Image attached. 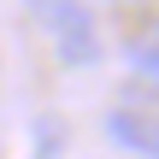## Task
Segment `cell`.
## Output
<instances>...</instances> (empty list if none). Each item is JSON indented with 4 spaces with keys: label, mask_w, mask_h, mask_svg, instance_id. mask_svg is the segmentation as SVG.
Listing matches in <instances>:
<instances>
[{
    "label": "cell",
    "mask_w": 159,
    "mask_h": 159,
    "mask_svg": "<svg viewBox=\"0 0 159 159\" xmlns=\"http://www.w3.org/2000/svg\"><path fill=\"white\" fill-rule=\"evenodd\" d=\"M30 12H35V24L47 30L59 65H71V71L100 65L106 41H100V24H94V12H89L83 0H30Z\"/></svg>",
    "instance_id": "6da1fadb"
},
{
    "label": "cell",
    "mask_w": 159,
    "mask_h": 159,
    "mask_svg": "<svg viewBox=\"0 0 159 159\" xmlns=\"http://www.w3.org/2000/svg\"><path fill=\"white\" fill-rule=\"evenodd\" d=\"M100 130H106V142L124 148V153L159 159V106H112V112L100 118Z\"/></svg>",
    "instance_id": "7a4b0ae2"
},
{
    "label": "cell",
    "mask_w": 159,
    "mask_h": 159,
    "mask_svg": "<svg viewBox=\"0 0 159 159\" xmlns=\"http://www.w3.org/2000/svg\"><path fill=\"white\" fill-rule=\"evenodd\" d=\"M124 65H130L136 77H148V83H159V18H148V24H136V30L124 35Z\"/></svg>",
    "instance_id": "3957f363"
}]
</instances>
